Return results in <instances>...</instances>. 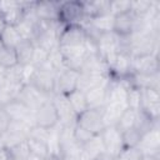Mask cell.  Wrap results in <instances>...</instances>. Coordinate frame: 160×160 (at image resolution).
Returning a JSON list of instances; mask_svg holds the SVG:
<instances>
[{"label":"cell","mask_w":160,"mask_h":160,"mask_svg":"<svg viewBox=\"0 0 160 160\" xmlns=\"http://www.w3.org/2000/svg\"><path fill=\"white\" fill-rule=\"evenodd\" d=\"M34 114H35V124L38 126L51 129L59 122V116L51 99L45 101Z\"/></svg>","instance_id":"9a60e30c"},{"label":"cell","mask_w":160,"mask_h":160,"mask_svg":"<svg viewBox=\"0 0 160 160\" xmlns=\"http://www.w3.org/2000/svg\"><path fill=\"white\" fill-rule=\"evenodd\" d=\"M1 46H2V45H1V41H0V48H1Z\"/></svg>","instance_id":"680465c9"},{"label":"cell","mask_w":160,"mask_h":160,"mask_svg":"<svg viewBox=\"0 0 160 160\" xmlns=\"http://www.w3.org/2000/svg\"><path fill=\"white\" fill-rule=\"evenodd\" d=\"M16 64H18V58H16L15 49L1 46L0 48V65L5 69H9Z\"/></svg>","instance_id":"f35d334b"},{"label":"cell","mask_w":160,"mask_h":160,"mask_svg":"<svg viewBox=\"0 0 160 160\" xmlns=\"http://www.w3.org/2000/svg\"><path fill=\"white\" fill-rule=\"evenodd\" d=\"M34 49H35V45H34L32 41L21 40L18 44V46L15 48V52H16V58H18V64H20V65L31 64L32 55H34Z\"/></svg>","instance_id":"f1b7e54d"},{"label":"cell","mask_w":160,"mask_h":160,"mask_svg":"<svg viewBox=\"0 0 160 160\" xmlns=\"http://www.w3.org/2000/svg\"><path fill=\"white\" fill-rule=\"evenodd\" d=\"M26 144L29 146V150L31 154H35L42 159H49V150H48V145L45 141L41 140H36L32 138H28L26 139Z\"/></svg>","instance_id":"8d00e7d4"},{"label":"cell","mask_w":160,"mask_h":160,"mask_svg":"<svg viewBox=\"0 0 160 160\" xmlns=\"http://www.w3.org/2000/svg\"><path fill=\"white\" fill-rule=\"evenodd\" d=\"M46 61H48L49 66L56 74L66 70V66H65V62H64V58L61 55V51H60L59 46L55 48V49H52L51 51H49V55H48V60Z\"/></svg>","instance_id":"836d02e7"},{"label":"cell","mask_w":160,"mask_h":160,"mask_svg":"<svg viewBox=\"0 0 160 160\" xmlns=\"http://www.w3.org/2000/svg\"><path fill=\"white\" fill-rule=\"evenodd\" d=\"M152 5V0H131V5H130V11L139 16V15H144L145 12L149 11V9Z\"/></svg>","instance_id":"7bdbcfd3"},{"label":"cell","mask_w":160,"mask_h":160,"mask_svg":"<svg viewBox=\"0 0 160 160\" xmlns=\"http://www.w3.org/2000/svg\"><path fill=\"white\" fill-rule=\"evenodd\" d=\"M9 150V154H10V160H26V158L29 156L30 154V150H29V146L26 144V140L8 149Z\"/></svg>","instance_id":"b9f144b4"},{"label":"cell","mask_w":160,"mask_h":160,"mask_svg":"<svg viewBox=\"0 0 160 160\" xmlns=\"http://www.w3.org/2000/svg\"><path fill=\"white\" fill-rule=\"evenodd\" d=\"M141 111L158 121L160 115V92L154 89H141Z\"/></svg>","instance_id":"8fae6325"},{"label":"cell","mask_w":160,"mask_h":160,"mask_svg":"<svg viewBox=\"0 0 160 160\" xmlns=\"http://www.w3.org/2000/svg\"><path fill=\"white\" fill-rule=\"evenodd\" d=\"M48 55H49V52H48V51H45L44 49H41V48H39V46H36V45H35V49H34V55H32V60H31V64H32L35 68L40 66L42 62H45V61H46V59H48Z\"/></svg>","instance_id":"c3c4849f"},{"label":"cell","mask_w":160,"mask_h":160,"mask_svg":"<svg viewBox=\"0 0 160 160\" xmlns=\"http://www.w3.org/2000/svg\"><path fill=\"white\" fill-rule=\"evenodd\" d=\"M131 74V56L128 52H119L110 66V76L115 79H124Z\"/></svg>","instance_id":"44dd1931"},{"label":"cell","mask_w":160,"mask_h":160,"mask_svg":"<svg viewBox=\"0 0 160 160\" xmlns=\"http://www.w3.org/2000/svg\"><path fill=\"white\" fill-rule=\"evenodd\" d=\"M138 149L141 151L142 156L160 158V129H159V124L141 135Z\"/></svg>","instance_id":"277c9868"},{"label":"cell","mask_w":160,"mask_h":160,"mask_svg":"<svg viewBox=\"0 0 160 160\" xmlns=\"http://www.w3.org/2000/svg\"><path fill=\"white\" fill-rule=\"evenodd\" d=\"M0 160H10L9 150L4 146H0Z\"/></svg>","instance_id":"816d5d0a"},{"label":"cell","mask_w":160,"mask_h":160,"mask_svg":"<svg viewBox=\"0 0 160 160\" xmlns=\"http://www.w3.org/2000/svg\"><path fill=\"white\" fill-rule=\"evenodd\" d=\"M130 46L129 55L131 58L155 54L159 49V32L152 31H134L129 35Z\"/></svg>","instance_id":"6da1fadb"},{"label":"cell","mask_w":160,"mask_h":160,"mask_svg":"<svg viewBox=\"0 0 160 160\" xmlns=\"http://www.w3.org/2000/svg\"><path fill=\"white\" fill-rule=\"evenodd\" d=\"M76 124L85 128L94 135H99L106 128L102 119L101 109H88L76 118Z\"/></svg>","instance_id":"5b68a950"},{"label":"cell","mask_w":160,"mask_h":160,"mask_svg":"<svg viewBox=\"0 0 160 160\" xmlns=\"http://www.w3.org/2000/svg\"><path fill=\"white\" fill-rule=\"evenodd\" d=\"M128 109L125 104H118V102H106L105 106L101 109L102 111V119L105 126H115L121 114Z\"/></svg>","instance_id":"d4e9b609"},{"label":"cell","mask_w":160,"mask_h":160,"mask_svg":"<svg viewBox=\"0 0 160 160\" xmlns=\"http://www.w3.org/2000/svg\"><path fill=\"white\" fill-rule=\"evenodd\" d=\"M51 101L56 109L59 122L62 126H75L76 125V115L66 98V95L61 94H52Z\"/></svg>","instance_id":"52a82bcc"},{"label":"cell","mask_w":160,"mask_h":160,"mask_svg":"<svg viewBox=\"0 0 160 160\" xmlns=\"http://www.w3.org/2000/svg\"><path fill=\"white\" fill-rule=\"evenodd\" d=\"M9 118L5 115V112L2 111V109L0 108V136L6 131L8 125H9Z\"/></svg>","instance_id":"f907efd6"},{"label":"cell","mask_w":160,"mask_h":160,"mask_svg":"<svg viewBox=\"0 0 160 160\" xmlns=\"http://www.w3.org/2000/svg\"><path fill=\"white\" fill-rule=\"evenodd\" d=\"M160 158H154V156H142L140 160H159Z\"/></svg>","instance_id":"9f6ffc18"},{"label":"cell","mask_w":160,"mask_h":160,"mask_svg":"<svg viewBox=\"0 0 160 160\" xmlns=\"http://www.w3.org/2000/svg\"><path fill=\"white\" fill-rule=\"evenodd\" d=\"M79 72L109 76L110 75V68L99 54H95V55H88L86 56Z\"/></svg>","instance_id":"ffe728a7"},{"label":"cell","mask_w":160,"mask_h":160,"mask_svg":"<svg viewBox=\"0 0 160 160\" xmlns=\"http://www.w3.org/2000/svg\"><path fill=\"white\" fill-rule=\"evenodd\" d=\"M72 134H74V139H75L76 142L80 144V145H84L85 142H88V141L94 136L92 132H90L89 130H86L85 128H82V126H80V125H78V124L74 126Z\"/></svg>","instance_id":"f6af8a7d"},{"label":"cell","mask_w":160,"mask_h":160,"mask_svg":"<svg viewBox=\"0 0 160 160\" xmlns=\"http://www.w3.org/2000/svg\"><path fill=\"white\" fill-rule=\"evenodd\" d=\"M95 160H116V159H114V158H111L110 155H108L106 152H104L102 155H100L98 159H95Z\"/></svg>","instance_id":"db71d44e"},{"label":"cell","mask_w":160,"mask_h":160,"mask_svg":"<svg viewBox=\"0 0 160 160\" xmlns=\"http://www.w3.org/2000/svg\"><path fill=\"white\" fill-rule=\"evenodd\" d=\"M131 0H115L110 1V14L111 15H119L130 11Z\"/></svg>","instance_id":"ee69618b"},{"label":"cell","mask_w":160,"mask_h":160,"mask_svg":"<svg viewBox=\"0 0 160 160\" xmlns=\"http://www.w3.org/2000/svg\"><path fill=\"white\" fill-rule=\"evenodd\" d=\"M135 26V15L131 11L119 14L114 16V32L119 36L130 35L134 31Z\"/></svg>","instance_id":"7402d4cb"},{"label":"cell","mask_w":160,"mask_h":160,"mask_svg":"<svg viewBox=\"0 0 160 160\" xmlns=\"http://www.w3.org/2000/svg\"><path fill=\"white\" fill-rule=\"evenodd\" d=\"M129 80L131 86L138 89H154L159 90V71L155 74H130Z\"/></svg>","instance_id":"603a6c76"},{"label":"cell","mask_w":160,"mask_h":160,"mask_svg":"<svg viewBox=\"0 0 160 160\" xmlns=\"http://www.w3.org/2000/svg\"><path fill=\"white\" fill-rule=\"evenodd\" d=\"M5 70H6V69L0 65V86L4 85L5 81H6V79H5Z\"/></svg>","instance_id":"f5cc1de1"},{"label":"cell","mask_w":160,"mask_h":160,"mask_svg":"<svg viewBox=\"0 0 160 160\" xmlns=\"http://www.w3.org/2000/svg\"><path fill=\"white\" fill-rule=\"evenodd\" d=\"M135 120H136V111H134V110H131V109H126V110L121 114V116L119 118V120H118L115 128H116L120 132H122V131H125V130H129V129L134 128Z\"/></svg>","instance_id":"d590c367"},{"label":"cell","mask_w":160,"mask_h":160,"mask_svg":"<svg viewBox=\"0 0 160 160\" xmlns=\"http://www.w3.org/2000/svg\"><path fill=\"white\" fill-rule=\"evenodd\" d=\"M48 160H54V159H48Z\"/></svg>","instance_id":"91938a15"},{"label":"cell","mask_w":160,"mask_h":160,"mask_svg":"<svg viewBox=\"0 0 160 160\" xmlns=\"http://www.w3.org/2000/svg\"><path fill=\"white\" fill-rule=\"evenodd\" d=\"M85 18H95L102 14L110 12V1L96 0V1H82Z\"/></svg>","instance_id":"4316f807"},{"label":"cell","mask_w":160,"mask_h":160,"mask_svg":"<svg viewBox=\"0 0 160 160\" xmlns=\"http://www.w3.org/2000/svg\"><path fill=\"white\" fill-rule=\"evenodd\" d=\"M5 25H6V24L4 22V20H2V19H1V16H0V32H1V30L4 29V26H5Z\"/></svg>","instance_id":"6f0895ef"},{"label":"cell","mask_w":160,"mask_h":160,"mask_svg":"<svg viewBox=\"0 0 160 160\" xmlns=\"http://www.w3.org/2000/svg\"><path fill=\"white\" fill-rule=\"evenodd\" d=\"M35 71H36V68L32 64L22 65V84L24 85H30Z\"/></svg>","instance_id":"681fc988"},{"label":"cell","mask_w":160,"mask_h":160,"mask_svg":"<svg viewBox=\"0 0 160 160\" xmlns=\"http://www.w3.org/2000/svg\"><path fill=\"white\" fill-rule=\"evenodd\" d=\"M100 136L104 142L105 152L108 155H110L111 158L116 159L119 156V154L121 152V150L124 149L121 132L115 126H106L102 130V132L100 134Z\"/></svg>","instance_id":"9c48e42d"},{"label":"cell","mask_w":160,"mask_h":160,"mask_svg":"<svg viewBox=\"0 0 160 160\" xmlns=\"http://www.w3.org/2000/svg\"><path fill=\"white\" fill-rule=\"evenodd\" d=\"M140 138H141V134L135 128H131L129 130L122 131L121 132V139H122L124 149L125 148H138Z\"/></svg>","instance_id":"ab89813d"},{"label":"cell","mask_w":160,"mask_h":160,"mask_svg":"<svg viewBox=\"0 0 160 160\" xmlns=\"http://www.w3.org/2000/svg\"><path fill=\"white\" fill-rule=\"evenodd\" d=\"M5 79L8 82L15 85H24L22 84V65L16 64L5 70Z\"/></svg>","instance_id":"60d3db41"},{"label":"cell","mask_w":160,"mask_h":160,"mask_svg":"<svg viewBox=\"0 0 160 160\" xmlns=\"http://www.w3.org/2000/svg\"><path fill=\"white\" fill-rule=\"evenodd\" d=\"M126 105L128 109H131L134 111H139L141 109V89H138L135 86L129 88L126 96Z\"/></svg>","instance_id":"74e56055"},{"label":"cell","mask_w":160,"mask_h":160,"mask_svg":"<svg viewBox=\"0 0 160 160\" xmlns=\"http://www.w3.org/2000/svg\"><path fill=\"white\" fill-rule=\"evenodd\" d=\"M109 76H104V75H94V74H86V72H79V78H78V86L76 89L82 91L84 94L99 85H101L102 82H105Z\"/></svg>","instance_id":"484cf974"},{"label":"cell","mask_w":160,"mask_h":160,"mask_svg":"<svg viewBox=\"0 0 160 160\" xmlns=\"http://www.w3.org/2000/svg\"><path fill=\"white\" fill-rule=\"evenodd\" d=\"M85 39L86 34L80 25H66L59 38V46H80Z\"/></svg>","instance_id":"ac0fdd59"},{"label":"cell","mask_w":160,"mask_h":160,"mask_svg":"<svg viewBox=\"0 0 160 160\" xmlns=\"http://www.w3.org/2000/svg\"><path fill=\"white\" fill-rule=\"evenodd\" d=\"M98 45V54L105 60L109 68L112 65L116 55L120 52L119 50V35L114 31L111 32H102L96 39Z\"/></svg>","instance_id":"7a4b0ae2"},{"label":"cell","mask_w":160,"mask_h":160,"mask_svg":"<svg viewBox=\"0 0 160 160\" xmlns=\"http://www.w3.org/2000/svg\"><path fill=\"white\" fill-rule=\"evenodd\" d=\"M61 55L64 58V62L66 69L69 70H75V71H80L88 52L84 48V45L80 46H59Z\"/></svg>","instance_id":"30bf717a"},{"label":"cell","mask_w":160,"mask_h":160,"mask_svg":"<svg viewBox=\"0 0 160 160\" xmlns=\"http://www.w3.org/2000/svg\"><path fill=\"white\" fill-rule=\"evenodd\" d=\"M141 158L142 154L138 148H125L121 150L116 160H140Z\"/></svg>","instance_id":"bcb514c9"},{"label":"cell","mask_w":160,"mask_h":160,"mask_svg":"<svg viewBox=\"0 0 160 160\" xmlns=\"http://www.w3.org/2000/svg\"><path fill=\"white\" fill-rule=\"evenodd\" d=\"M56 72L51 70H46L42 68H36V71L32 76L30 85L40 90L46 95H52L55 92V81H56Z\"/></svg>","instance_id":"7c38bea8"},{"label":"cell","mask_w":160,"mask_h":160,"mask_svg":"<svg viewBox=\"0 0 160 160\" xmlns=\"http://www.w3.org/2000/svg\"><path fill=\"white\" fill-rule=\"evenodd\" d=\"M109 82H110V78L105 82H102L101 85L85 92L88 109H102L105 106L106 99H108Z\"/></svg>","instance_id":"d6986e66"},{"label":"cell","mask_w":160,"mask_h":160,"mask_svg":"<svg viewBox=\"0 0 160 160\" xmlns=\"http://www.w3.org/2000/svg\"><path fill=\"white\" fill-rule=\"evenodd\" d=\"M49 132H50V129H46V128H41V126L35 125L34 128H31L30 134H29V138H32V139L41 140V141H45L46 142V140L49 138Z\"/></svg>","instance_id":"7dc6e473"},{"label":"cell","mask_w":160,"mask_h":160,"mask_svg":"<svg viewBox=\"0 0 160 160\" xmlns=\"http://www.w3.org/2000/svg\"><path fill=\"white\" fill-rule=\"evenodd\" d=\"M82 1H65L60 5L59 21L65 25H80L84 20Z\"/></svg>","instance_id":"8992f818"},{"label":"cell","mask_w":160,"mask_h":160,"mask_svg":"<svg viewBox=\"0 0 160 160\" xmlns=\"http://www.w3.org/2000/svg\"><path fill=\"white\" fill-rule=\"evenodd\" d=\"M159 71V55L150 54L131 58V74H155Z\"/></svg>","instance_id":"5bb4252c"},{"label":"cell","mask_w":160,"mask_h":160,"mask_svg":"<svg viewBox=\"0 0 160 160\" xmlns=\"http://www.w3.org/2000/svg\"><path fill=\"white\" fill-rule=\"evenodd\" d=\"M1 109L5 112V115L9 118L10 121H22L31 128H34L36 125L34 111H31L25 104H22L18 99L11 100L6 105H4Z\"/></svg>","instance_id":"3957f363"},{"label":"cell","mask_w":160,"mask_h":160,"mask_svg":"<svg viewBox=\"0 0 160 160\" xmlns=\"http://www.w3.org/2000/svg\"><path fill=\"white\" fill-rule=\"evenodd\" d=\"M60 160H62V159H60Z\"/></svg>","instance_id":"94428289"},{"label":"cell","mask_w":160,"mask_h":160,"mask_svg":"<svg viewBox=\"0 0 160 160\" xmlns=\"http://www.w3.org/2000/svg\"><path fill=\"white\" fill-rule=\"evenodd\" d=\"M21 40L22 39L20 38V35L14 25H5L0 32V41H1V45L5 48L15 49Z\"/></svg>","instance_id":"f546056e"},{"label":"cell","mask_w":160,"mask_h":160,"mask_svg":"<svg viewBox=\"0 0 160 160\" xmlns=\"http://www.w3.org/2000/svg\"><path fill=\"white\" fill-rule=\"evenodd\" d=\"M26 160H48V159H42V158H40V156H38V155H35V154H29V156L26 158Z\"/></svg>","instance_id":"11a10c76"},{"label":"cell","mask_w":160,"mask_h":160,"mask_svg":"<svg viewBox=\"0 0 160 160\" xmlns=\"http://www.w3.org/2000/svg\"><path fill=\"white\" fill-rule=\"evenodd\" d=\"M74 112L76 116H79L80 114H82L85 110H88V104H86V98H85V94L80 90H74L71 91L70 94L66 95Z\"/></svg>","instance_id":"1f68e13d"},{"label":"cell","mask_w":160,"mask_h":160,"mask_svg":"<svg viewBox=\"0 0 160 160\" xmlns=\"http://www.w3.org/2000/svg\"><path fill=\"white\" fill-rule=\"evenodd\" d=\"M89 24L99 34L111 32L114 30V15L109 12V14H102L95 18H89Z\"/></svg>","instance_id":"83f0119b"},{"label":"cell","mask_w":160,"mask_h":160,"mask_svg":"<svg viewBox=\"0 0 160 160\" xmlns=\"http://www.w3.org/2000/svg\"><path fill=\"white\" fill-rule=\"evenodd\" d=\"M60 5L59 1H35L34 11L40 21L54 22L59 21Z\"/></svg>","instance_id":"2e32d148"},{"label":"cell","mask_w":160,"mask_h":160,"mask_svg":"<svg viewBox=\"0 0 160 160\" xmlns=\"http://www.w3.org/2000/svg\"><path fill=\"white\" fill-rule=\"evenodd\" d=\"M25 1H0V16L6 25H16L24 16Z\"/></svg>","instance_id":"4fadbf2b"},{"label":"cell","mask_w":160,"mask_h":160,"mask_svg":"<svg viewBox=\"0 0 160 160\" xmlns=\"http://www.w3.org/2000/svg\"><path fill=\"white\" fill-rule=\"evenodd\" d=\"M82 149L85 150V152L88 154L90 160H95L100 155H102L105 152V148H104V142H102V139H101L100 134L94 135L88 142H85L82 145Z\"/></svg>","instance_id":"4dcf8cb0"},{"label":"cell","mask_w":160,"mask_h":160,"mask_svg":"<svg viewBox=\"0 0 160 160\" xmlns=\"http://www.w3.org/2000/svg\"><path fill=\"white\" fill-rule=\"evenodd\" d=\"M62 125L58 122L55 126L50 129L49 138L46 140L48 150H49V159L60 160L61 159V148H60V132Z\"/></svg>","instance_id":"cb8c5ba5"},{"label":"cell","mask_w":160,"mask_h":160,"mask_svg":"<svg viewBox=\"0 0 160 160\" xmlns=\"http://www.w3.org/2000/svg\"><path fill=\"white\" fill-rule=\"evenodd\" d=\"M78 78H79V71L75 70H64L56 75V81H55V92L54 94H61V95H68L71 91L76 90L78 86Z\"/></svg>","instance_id":"e0dca14e"},{"label":"cell","mask_w":160,"mask_h":160,"mask_svg":"<svg viewBox=\"0 0 160 160\" xmlns=\"http://www.w3.org/2000/svg\"><path fill=\"white\" fill-rule=\"evenodd\" d=\"M51 96L41 92L40 90H38L32 85H24L21 88V90H20V92H19L16 99L20 100L22 104H25L31 111L35 112L45 101L51 99Z\"/></svg>","instance_id":"ba28073f"},{"label":"cell","mask_w":160,"mask_h":160,"mask_svg":"<svg viewBox=\"0 0 160 160\" xmlns=\"http://www.w3.org/2000/svg\"><path fill=\"white\" fill-rule=\"evenodd\" d=\"M22 86L24 85H15L5 81V84L0 86V108L6 105L11 100H15Z\"/></svg>","instance_id":"d6a6232c"},{"label":"cell","mask_w":160,"mask_h":160,"mask_svg":"<svg viewBox=\"0 0 160 160\" xmlns=\"http://www.w3.org/2000/svg\"><path fill=\"white\" fill-rule=\"evenodd\" d=\"M159 124V120L158 121H154V120H151L144 111H141V110H139V111H136V120H135V125H134V128L142 135V134H145L146 131H149L150 129H152L155 125H158Z\"/></svg>","instance_id":"e575fe53"}]
</instances>
